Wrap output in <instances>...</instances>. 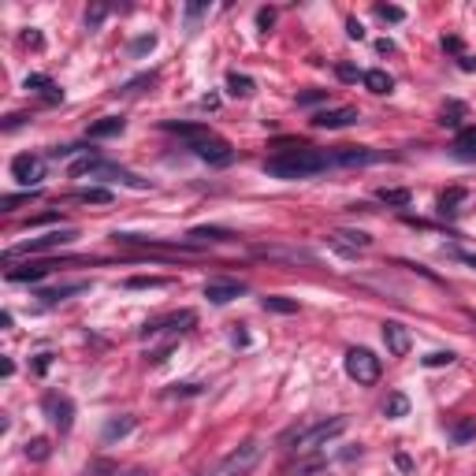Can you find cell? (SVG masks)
<instances>
[{
  "instance_id": "4316f807",
  "label": "cell",
  "mask_w": 476,
  "mask_h": 476,
  "mask_svg": "<svg viewBox=\"0 0 476 476\" xmlns=\"http://www.w3.org/2000/svg\"><path fill=\"white\" fill-rule=\"evenodd\" d=\"M160 127L168 134H182L186 142H197V138H205V134H213L208 127H201V123H171V119H168V123H160Z\"/></svg>"
},
{
  "instance_id": "003e7915",
  "label": "cell",
  "mask_w": 476,
  "mask_h": 476,
  "mask_svg": "<svg viewBox=\"0 0 476 476\" xmlns=\"http://www.w3.org/2000/svg\"><path fill=\"white\" fill-rule=\"evenodd\" d=\"M473 320H476V316H473Z\"/></svg>"
},
{
  "instance_id": "9c48e42d",
  "label": "cell",
  "mask_w": 476,
  "mask_h": 476,
  "mask_svg": "<svg viewBox=\"0 0 476 476\" xmlns=\"http://www.w3.org/2000/svg\"><path fill=\"white\" fill-rule=\"evenodd\" d=\"M12 179L23 182L26 190H41V179H45V160L34 157V153H15L12 157Z\"/></svg>"
},
{
  "instance_id": "8fae6325",
  "label": "cell",
  "mask_w": 476,
  "mask_h": 476,
  "mask_svg": "<svg viewBox=\"0 0 476 476\" xmlns=\"http://www.w3.org/2000/svg\"><path fill=\"white\" fill-rule=\"evenodd\" d=\"M332 157H335V168H365V164L383 160V153L365 149V145H343V149H332Z\"/></svg>"
},
{
  "instance_id": "ba28073f",
  "label": "cell",
  "mask_w": 476,
  "mask_h": 476,
  "mask_svg": "<svg viewBox=\"0 0 476 476\" xmlns=\"http://www.w3.org/2000/svg\"><path fill=\"white\" fill-rule=\"evenodd\" d=\"M75 238H78V231H75V227H67V231H49V235H41V238H30V242H23V246H15V250H8V253H4V261H15V257H23V253L60 250V246L75 242Z\"/></svg>"
},
{
  "instance_id": "7402d4cb",
  "label": "cell",
  "mask_w": 476,
  "mask_h": 476,
  "mask_svg": "<svg viewBox=\"0 0 476 476\" xmlns=\"http://www.w3.org/2000/svg\"><path fill=\"white\" fill-rule=\"evenodd\" d=\"M454 157H457V160H476V127H465V131H457V138H454Z\"/></svg>"
},
{
  "instance_id": "6da1fadb",
  "label": "cell",
  "mask_w": 476,
  "mask_h": 476,
  "mask_svg": "<svg viewBox=\"0 0 476 476\" xmlns=\"http://www.w3.org/2000/svg\"><path fill=\"white\" fill-rule=\"evenodd\" d=\"M335 168V157L327 149H313V145H298V149L276 153L264 160V175L283 179V182H298V179H313L320 171Z\"/></svg>"
},
{
  "instance_id": "7bdbcfd3",
  "label": "cell",
  "mask_w": 476,
  "mask_h": 476,
  "mask_svg": "<svg viewBox=\"0 0 476 476\" xmlns=\"http://www.w3.org/2000/svg\"><path fill=\"white\" fill-rule=\"evenodd\" d=\"M105 19H108V4H94V8L86 12V26H89V30H97V26L105 23Z\"/></svg>"
},
{
  "instance_id": "836d02e7",
  "label": "cell",
  "mask_w": 476,
  "mask_h": 476,
  "mask_svg": "<svg viewBox=\"0 0 476 476\" xmlns=\"http://www.w3.org/2000/svg\"><path fill=\"white\" fill-rule=\"evenodd\" d=\"M123 287L127 290H160V287H168V279H160V276H134V279H127Z\"/></svg>"
},
{
  "instance_id": "e575fe53",
  "label": "cell",
  "mask_w": 476,
  "mask_h": 476,
  "mask_svg": "<svg viewBox=\"0 0 476 476\" xmlns=\"http://www.w3.org/2000/svg\"><path fill=\"white\" fill-rule=\"evenodd\" d=\"M49 454H52V443L45 435H38V439H30V443H26V457H30V462H45Z\"/></svg>"
},
{
  "instance_id": "4dcf8cb0",
  "label": "cell",
  "mask_w": 476,
  "mask_h": 476,
  "mask_svg": "<svg viewBox=\"0 0 476 476\" xmlns=\"http://www.w3.org/2000/svg\"><path fill=\"white\" fill-rule=\"evenodd\" d=\"M465 197H469V194H465V190L462 186H454V190H446V194H439V216H454L457 213V205H462V201Z\"/></svg>"
},
{
  "instance_id": "6f0895ef",
  "label": "cell",
  "mask_w": 476,
  "mask_h": 476,
  "mask_svg": "<svg viewBox=\"0 0 476 476\" xmlns=\"http://www.w3.org/2000/svg\"><path fill=\"white\" fill-rule=\"evenodd\" d=\"M346 34H350L354 41H361V38H365V26L357 23V19H350V23H346Z\"/></svg>"
},
{
  "instance_id": "f907efd6",
  "label": "cell",
  "mask_w": 476,
  "mask_h": 476,
  "mask_svg": "<svg viewBox=\"0 0 476 476\" xmlns=\"http://www.w3.org/2000/svg\"><path fill=\"white\" fill-rule=\"evenodd\" d=\"M26 119H30V116H23V112H15V116H8V119H4V134H12V131H19V127L26 123Z\"/></svg>"
},
{
  "instance_id": "74e56055",
  "label": "cell",
  "mask_w": 476,
  "mask_h": 476,
  "mask_svg": "<svg viewBox=\"0 0 476 476\" xmlns=\"http://www.w3.org/2000/svg\"><path fill=\"white\" fill-rule=\"evenodd\" d=\"M462 116H465V105H462V100H451V105L443 108V119H439V123H443V127H457V123H462Z\"/></svg>"
},
{
  "instance_id": "f1b7e54d",
  "label": "cell",
  "mask_w": 476,
  "mask_h": 476,
  "mask_svg": "<svg viewBox=\"0 0 476 476\" xmlns=\"http://www.w3.org/2000/svg\"><path fill=\"white\" fill-rule=\"evenodd\" d=\"M376 197L383 201V205H391V208H406L409 201H413V194H409L406 186H383Z\"/></svg>"
},
{
  "instance_id": "c3c4849f",
  "label": "cell",
  "mask_w": 476,
  "mask_h": 476,
  "mask_svg": "<svg viewBox=\"0 0 476 476\" xmlns=\"http://www.w3.org/2000/svg\"><path fill=\"white\" fill-rule=\"evenodd\" d=\"M75 153H89V149H86V145H56V149H52L49 157H56V160H60V157H75Z\"/></svg>"
},
{
  "instance_id": "9f6ffc18",
  "label": "cell",
  "mask_w": 476,
  "mask_h": 476,
  "mask_svg": "<svg viewBox=\"0 0 476 476\" xmlns=\"http://www.w3.org/2000/svg\"><path fill=\"white\" fill-rule=\"evenodd\" d=\"M451 257H454V261H462V264H469V268H476V253H465V250H451Z\"/></svg>"
},
{
  "instance_id": "3957f363",
  "label": "cell",
  "mask_w": 476,
  "mask_h": 476,
  "mask_svg": "<svg viewBox=\"0 0 476 476\" xmlns=\"http://www.w3.org/2000/svg\"><path fill=\"white\" fill-rule=\"evenodd\" d=\"M261 457H264V443L261 439H246L242 446H235V451L216 465L213 476H250L261 465Z\"/></svg>"
},
{
  "instance_id": "277c9868",
  "label": "cell",
  "mask_w": 476,
  "mask_h": 476,
  "mask_svg": "<svg viewBox=\"0 0 476 476\" xmlns=\"http://www.w3.org/2000/svg\"><path fill=\"white\" fill-rule=\"evenodd\" d=\"M82 175H112L131 190H149V179L134 175V171H127V168H116V164H108V160H97V157H82V160L71 164V179H82Z\"/></svg>"
},
{
  "instance_id": "7dc6e473",
  "label": "cell",
  "mask_w": 476,
  "mask_h": 476,
  "mask_svg": "<svg viewBox=\"0 0 476 476\" xmlns=\"http://www.w3.org/2000/svg\"><path fill=\"white\" fill-rule=\"evenodd\" d=\"M335 75L343 78V82H357V78H365V71H357L354 63H338V67H335Z\"/></svg>"
},
{
  "instance_id": "d6a6232c",
  "label": "cell",
  "mask_w": 476,
  "mask_h": 476,
  "mask_svg": "<svg viewBox=\"0 0 476 476\" xmlns=\"http://www.w3.org/2000/svg\"><path fill=\"white\" fill-rule=\"evenodd\" d=\"M75 197L86 201V205H112V190H105V186H86V190H78Z\"/></svg>"
},
{
  "instance_id": "db71d44e",
  "label": "cell",
  "mask_w": 476,
  "mask_h": 476,
  "mask_svg": "<svg viewBox=\"0 0 476 476\" xmlns=\"http://www.w3.org/2000/svg\"><path fill=\"white\" fill-rule=\"evenodd\" d=\"M23 45H26V49H41L45 38H41L38 30H26V34H23Z\"/></svg>"
},
{
  "instance_id": "03108f58",
  "label": "cell",
  "mask_w": 476,
  "mask_h": 476,
  "mask_svg": "<svg viewBox=\"0 0 476 476\" xmlns=\"http://www.w3.org/2000/svg\"><path fill=\"white\" fill-rule=\"evenodd\" d=\"M201 476H208V473H201Z\"/></svg>"
},
{
  "instance_id": "ee69618b",
  "label": "cell",
  "mask_w": 476,
  "mask_h": 476,
  "mask_svg": "<svg viewBox=\"0 0 476 476\" xmlns=\"http://www.w3.org/2000/svg\"><path fill=\"white\" fill-rule=\"evenodd\" d=\"M208 12V4H186V34L197 30V19Z\"/></svg>"
},
{
  "instance_id": "9a60e30c",
  "label": "cell",
  "mask_w": 476,
  "mask_h": 476,
  "mask_svg": "<svg viewBox=\"0 0 476 476\" xmlns=\"http://www.w3.org/2000/svg\"><path fill=\"white\" fill-rule=\"evenodd\" d=\"M235 231H227V227H194V231L186 235L190 246H219V242H235Z\"/></svg>"
},
{
  "instance_id": "83f0119b",
  "label": "cell",
  "mask_w": 476,
  "mask_h": 476,
  "mask_svg": "<svg viewBox=\"0 0 476 476\" xmlns=\"http://www.w3.org/2000/svg\"><path fill=\"white\" fill-rule=\"evenodd\" d=\"M261 309H264V313H279V316H294L298 313V301L279 298V294H268V298H261Z\"/></svg>"
},
{
  "instance_id": "ab89813d",
  "label": "cell",
  "mask_w": 476,
  "mask_h": 476,
  "mask_svg": "<svg viewBox=\"0 0 476 476\" xmlns=\"http://www.w3.org/2000/svg\"><path fill=\"white\" fill-rule=\"evenodd\" d=\"M376 15H380L383 23H402V19H406V12L395 8V4H376Z\"/></svg>"
},
{
  "instance_id": "f35d334b",
  "label": "cell",
  "mask_w": 476,
  "mask_h": 476,
  "mask_svg": "<svg viewBox=\"0 0 476 476\" xmlns=\"http://www.w3.org/2000/svg\"><path fill=\"white\" fill-rule=\"evenodd\" d=\"M157 49V34H142V38L131 41V56H145V52Z\"/></svg>"
},
{
  "instance_id": "91938a15",
  "label": "cell",
  "mask_w": 476,
  "mask_h": 476,
  "mask_svg": "<svg viewBox=\"0 0 476 476\" xmlns=\"http://www.w3.org/2000/svg\"><path fill=\"white\" fill-rule=\"evenodd\" d=\"M457 67H462V71H476V56H465V52H462V56H457Z\"/></svg>"
},
{
  "instance_id": "44dd1931",
  "label": "cell",
  "mask_w": 476,
  "mask_h": 476,
  "mask_svg": "<svg viewBox=\"0 0 476 476\" xmlns=\"http://www.w3.org/2000/svg\"><path fill=\"white\" fill-rule=\"evenodd\" d=\"M365 89H369V94H376V97H383V94H391V89H395V78L387 75V71L383 67H372V71H365Z\"/></svg>"
},
{
  "instance_id": "d6986e66",
  "label": "cell",
  "mask_w": 476,
  "mask_h": 476,
  "mask_svg": "<svg viewBox=\"0 0 476 476\" xmlns=\"http://www.w3.org/2000/svg\"><path fill=\"white\" fill-rule=\"evenodd\" d=\"M23 86H26V89H34V94H41V97H45V105H60V100H63V89H60L49 75H26Z\"/></svg>"
},
{
  "instance_id": "ac0fdd59",
  "label": "cell",
  "mask_w": 476,
  "mask_h": 476,
  "mask_svg": "<svg viewBox=\"0 0 476 476\" xmlns=\"http://www.w3.org/2000/svg\"><path fill=\"white\" fill-rule=\"evenodd\" d=\"M138 428V417H131V413H119V417H112L105 424V432H100V443H116V439H127Z\"/></svg>"
},
{
  "instance_id": "484cf974",
  "label": "cell",
  "mask_w": 476,
  "mask_h": 476,
  "mask_svg": "<svg viewBox=\"0 0 476 476\" xmlns=\"http://www.w3.org/2000/svg\"><path fill=\"white\" fill-rule=\"evenodd\" d=\"M153 82H157V75H153V71H145V75H138V78L123 82L119 89H112V94H116V97H138V94H145V89L153 86Z\"/></svg>"
},
{
  "instance_id": "60d3db41",
  "label": "cell",
  "mask_w": 476,
  "mask_h": 476,
  "mask_svg": "<svg viewBox=\"0 0 476 476\" xmlns=\"http://www.w3.org/2000/svg\"><path fill=\"white\" fill-rule=\"evenodd\" d=\"M324 100H327V89H305V94H298V105H301V108L324 105Z\"/></svg>"
},
{
  "instance_id": "6125c7cd",
  "label": "cell",
  "mask_w": 476,
  "mask_h": 476,
  "mask_svg": "<svg viewBox=\"0 0 476 476\" xmlns=\"http://www.w3.org/2000/svg\"><path fill=\"white\" fill-rule=\"evenodd\" d=\"M376 49L383 52V56H387V52H395V41H387V38H383V41H376Z\"/></svg>"
},
{
  "instance_id": "e0dca14e",
  "label": "cell",
  "mask_w": 476,
  "mask_h": 476,
  "mask_svg": "<svg viewBox=\"0 0 476 476\" xmlns=\"http://www.w3.org/2000/svg\"><path fill=\"white\" fill-rule=\"evenodd\" d=\"M89 290V279H78V283H63V287H49V290H38L34 298H41L45 305H56V301H67L71 294H86Z\"/></svg>"
},
{
  "instance_id": "30bf717a",
  "label": "cell",
  "mask_w": 476,
  "mask_h": 476,
  "mask_svg": "<svg viewBox=\"0 0 476 476\" xmlns=\"http://www.w3.org/2000/svg\"><path fill=\"white\" fill-rule=\"evenodd\" d=\"M41 409H45V417H49L60 432H71V424H75V402H71L67 395L49 391V395L41 398Z\"/></svg>"
},
{
  "instance_id": "11a10c76",
  "label": "cell",
  "mask_w": 476,
  "mask_h": 476,
  "mask_svg": "<svg viewBox=\"0 0 476 476\" xmlns=\"http://www.w3.org/2000/svg\"><path fill=\"white\" fill-rule=\"evenodd\" d=\"M231 343H235V346H250V332H246L242 324H235V332H231Z\"/></svg>"
},
{
  "instance_id": "7c38bea8",
  "label": "cell",
  "mask_w": 476,
  "mask_h": 476,
  "mask_svg": "<svg viewBox=\"0 0 476 476\" xmlns=\"http://www.w3.org/2000/svg\"><path fill=\"white\" fill-rule=\"evenodd\" d=\"M357 119H361L357 108H324L313 116V127L316 131H343V127H354Z\"/></svg>"
},
{
  "instance_id": "94428289",
  "label": "cell",
  "mask_w": 476,
  "mask_h": 476,
  "mask_svg": "<svg viewBox=\"0 0 476 476\" xmlns=\"http://www.w3.org/2000/svg\"><path fill=\"white\" fill-rule=\"evenodd\" d=\"M443 49H451V52H462V38H443Z\"/></svg>"
},
{
  "instance_id": "e7e4bbea",
  "label": "cell",
  "mask_w": 476,
  "mask_h": 476,
  "mask_svg": "<svg viewBox=\"0 0 476 476\" xmlns=\"http://www.w3.org/2000/svg\"><path fill=\"white\" fill-rule=\"evenodd\" d=\"M116 476H153L149 469H127V473H116Z\"/></svg>"
},
{
  "instance_id": "d4e9b609",
  "label": "cell",
  "mask_w": 476,
  "mask_h": 476,
  "mask_svg": "<svg viewBox=\"0 0 476 476\" xmlns=\"http://www.w3.org/2000/svg\"><path fill=\"white\" fill-rule=\"evenodd\" d=\"M257 253H261V257H276V261H305V264H313V253H305V250H279V246H257Z\"/></svg>"
},
{
  "instance_id": "f5cc1de1",
  "label": "cell",
  "mask_w": 476,
  "mask_h": 476,
  "mask_svg": "<svg viewBox=\"0 0 476 476\" xmlns=\"http://www.w3.org/2000/svg\"><path fill=\"white\" fill-rule=\"evenodd\" d=\"M100 473H119V469H116L112 462H94V465L86 469V476H100Z\"/></svg>"
},
{
  "instance_id": "f6af8a7d",
  "label": "cell",
  "mask_w": 476,
  "mask_h": 476,
  "mask_svg": "<svg viewBox=\"0 0 476 476\" xmlns=\"http://www.w3.org/2000/svg\"><path fill=\"white\" fill-rule=\"evenodd\" d=\"M175 343H179V338H168V343H164L160 350H153L149 357H145V361H149V365H164V361L171 357V350H175Z\"/></svg>"
},
{
  "instance_id": "bcb514c9",
  "label": "cell",
  "mask_w": 476,
  "mask_h": 476,
  "mask_svg": "<svg viewBox=\"0 0 476 476\" xmlns=\"http://www.w3.org/2000/svg\"><path fill=\"white\" fill-rule=\"evenodd\" d=\"M257 26H261V34H268L272 26H276V8H261V12H257Z\"/></svg>"
},
{
  "instance_id": "d590c367",
  "label": "cell",
  "mask_w": 476,
  "mask_h": 476,
  "mask_svg": "<svg viewBox=\"0 0 476 476\" xmlns=\"http://www.w3.org/2000/svg\"><path fill=\"white\" fill-rule=\"evenodd\" d=\"M473 435H476V420H473V417H462V420H457V424L451 428V439H454V443H469Z\"/></svg>"
},
{
  "instance_id": "5b68a950",
  "label": "cell",
  "mask_w": 476,
  "mask_h": 476,
  "mask_svg": "<svg viewBox=\"0 0 476 476\" xmlns=\"http://www.w3.org/2000/svg\"><path fill=\"white\" fill-rule=\"evenodd\" d=\"M197 324V313L194 309H179V313H168V316H160V320H149V324L142 327V338H157V335H171V338H179L182 332H190V327Z\"/></svg>"
},
{
  "instance_id": "8992f818",
  "label": "cell",
  "mask_w": 476,
  "mask_h": 476,
  "mask_svg": "<svg viewBox=\"0 0 476 476\" xmlns=\"http://www.w3.org/2000/svg\"><path fill=\"white\" fill-rule=\"evenodd\" d=\"M346 376L357 380V383H376L380 380V357L372 350H365V346H354V350H346Z\"/></svg>"
},
{
  "instance_id": "52a82bcc",
  "label": "cell",
  "mask_w": 476,
  "mask_h": 476,
  "mask_svg": "<svg viewBox=\"0 0 476 476\" xmlns=\"http://www.w3.org/2000/svg\"><path fill=\"white\" fill-rule=\"evenodd\" d=\"M190 149H194L205 164H213V168H227V164L235 160L231 142H227V138H219V134H205V138L190 142Z\"/></svg>"
},
{
  "instance_id": "f546056e",
  "label": "cell",
  "mask_w": 476,
  "mask_h": 476,
  "mask_svg": "<svg viewBox=\"0 0 476 476\" xmlns=\"http://www.w3.org/2000/svg\"><path fill=\"white\" fill-rule=\"evenodd\" d=\"M41 190H23V194H4L0 197V213H15V208L30 205V201H38Z\"/></svg>"
},
{
  "instance_id": "ffe728a7",
  "label": "cell",
  "mask_w": 476,
  "mask_h": 476,
  "mask_svg": "<svg viewBox=\"0 0 476 476\" xmlns=\"http://www.w3.org/2000/svg\"><path fill=\"white\" fill-rule=\"evenodd\" d=\"M332 246L343 250V253H357V250H369L372 246V235H365V231H335Z\"/></svg>"
},
{
  "instance_id": "1f68e13d",
  "label": "cell",
  "mask_w": 476,
  "mask_h": 476,
  "mask_svg": "<svg viewBox=\"0 0 476 476\" xmlns=\"http://www.w3.org/2000/svg\"><path fill=\"white\" fill-rule=\"evenodd\" d=\"M383 413H387L391 420L406 417V413H409V398L402 395V391H395V395H387V402H383Z\"/></svg>"
},
{
  "instance_id": "b9f144b4",
  "label": "cell",
  "mask_w": 476,
  "mask_h": 476,
  "mask_svg": "<svg viewBox=\"0 0 476 476\" xmlns=\"http://www.w3.org/2000/svg\"><path fill=\"white\" fill-rule=\"evenodd\" d=\"M454 361H457V357H454L451 350H435V354H428V357H424L428 369H443V365H454Z\"/></svg>"
},
{
  "instance_id": "8d00e7d4",
  "label": "cell",
  "mask_w": 476,
  "mask_h": 476,
  "mask_svg": "<svg viewBox=\"0 0 476 476\" xmlns=\"http://www.w3.org/2000/svg\"><path fill=\"white\" fill-rule=\"evenodd\" d=\"M201 391H205L201 383H171L164 395H168V398H194V395H201Z\"/></svg>"
},
{
  "instance_id": "7a4b0ae2",
  "label": "cell",
  "mask_w": 476,
  "mask_h": 476,
  "mask_svg": "<svg viewBox=\"0 0 476 476\" xmlns=\"http://www.w3.org/2000/svg\"><path fill=\"white\" fill-rule=\"evenodd\" d=\"M346 432V417H327V420H309V424H294L279 435V446H290L298 454H309L316 446L332 443L335 435Z\"/></svg>"
},
{
  "instance_id": "5bb4252c",
  "label": "cell",
  "mask_w": 476,
  "mask_h": 476,
  "mask_svg": "<svg viewBox=\"0 0 476 476\" xmlns=\"http://www.w3.org/2000/svg\"><path fill=\"white\" fill-rule=\"evenodd\" d=\"M246 294V283H235V279H213L205 283V298L213 301V305H227V301L242 298Z\"/></svg>"
},
{
  "instance_id": "681fc988",
  "label": "cell",
  "mask_w": 476,
  "mask_h": 476,
  "mask_svg": "<svg viewBox=\"0 0 476 476\" xmlns=\"http://www.w3.org/2000/svg\"><path fill=\"white\" fill-rule=\"evenodd\" d=\"M41 224H60V213H41V216L26 219V227H41Z\"/></svg>"
},
{
  "instance_id": "603a6c76",
  "label": "cell",
  "mask_w": 476,
  "mask_h": 476,
  "mask_svg": "<svg viewBox=\"0 0 476 476\" xmlns=\"http://www.w3.org/2000/svg\"><path fill=\"white\" fill-rule=\"evenodd\" d=\"M227 94L231 97H253L257 94V82H253L250 75H238V71H231V75H227Z\"/></svg>"
},
{
  "instance_id": "4fadbf2b",
  "label": "cell",
  "mask_w": 476,
  "mask_h": 476,
  "mask_svg": "<svg viewBox=\"0 0 476 476\" xmlns=\"http://www.w3.org/2000/svg\"><path fill=\"white\" fill-rule=\"evenodd\" d=\"M383 343H387V354L391 357H406L409 346H413V338H409V327L398 324V320H383Z\"/></svg>"
},
{
  "instance_id": "be15d7a7",
  "label": "cell",
  "mask_w": 476,
  "mask_h": 476,
  "mask_svg": "<svg viewBox=\"0 0 476 476\" xmlns=\"http://www.w3.org/2000/svg\"><path fill=\"white\" fill-rule=\"evenodd\" d=\"M0 372H4V376H12V372H15V361H12V357H4V365H0Z\"/></svg>"
},
{
  "instance_id": "680465c9",
  "label": "cell",
  "mask_w": 476,
  "mask_h": 476,
  "mask_svg": "<svg viewBox=\"0 0 476 476\" xmlns=\"http://www.w3.org/2000/svg\"><path fill=\"white\" fill-rule=\"evenodd\" d=\"M197 105H201V108H208V112H216V108H219V97H216V94H208V97H201Z\"/></svg>"
},
{
  "instance_id": "816d5d0a",
  "label": "cell",
  "mask_w": 476,
  "mask_h": 476,
  "mask_svg": "<svg viewBox=\"0 0 476 476\" xmlns=\"http://www.w3.org/2000/svg\"><path fill=\"white\" fill-rule=\"evenodd\" d=\"M49 369H52V354H38V357H34V372H38V376H45Z\"/></svg>"
},
{
  "instance_id": "2e32d148",
  "label": "cell",
  "mask_w": 476,
  "mask_h": 476,
  "mask_svg": "<svg viewBox=\"0 0 476 476\" xmlns=\"http://www.w3.org/2000/svg\"><path fill=\"white\" fill-rule=\"evenodd\" d=\"M123 131H127V119L123 116H105V119H97V123H89L86 138L100 142V138H116V134H123Z\"/></svg>"
},
{
  "instance_id": "cb8c5ba5",
  "label": "cell",
  "mask_w": 476,
  "mask_h": 476,
  "mask_svg": "<svg viewBox=\"0 0 476 476\" xmlns=\"http://www.w3.org/2000/svg\"><path fill=\"white\" fill-rule=\"evenodd\" d=\"M49 276V264H26V268H8V283H38Z\"/></svg>"
}]
</instances>
